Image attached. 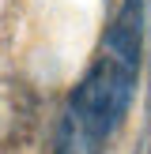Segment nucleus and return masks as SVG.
Wrapping results in <instances>:
<instances>
[{"label":"nucleus","mask_w":151,"mask_h":154,"mask_svg":"<svg viewBox=\"0 0 151 154\" xmlns=\"http://www.w3.org/2000/svg\"><path fill=\"white\" fill-rule=\"evenodd\" d=\"M140 45H143V8L140 0H125L113 23L106 26L102 45L87 64L83 79L60 105L57 128H53V154H106L136 94Z\"/></svg>","instance_id":"f257e3e1"}]
</instances>
